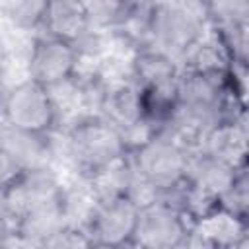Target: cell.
<instances>
[{"label": "cell", "instance_id": "52a82bcc", "mask_svg": "<svg viewBox=\"0 0 249 249\" xmlns=\"http://www.w3.org/2000/svg\"><path fill=\"white\" fill-rule=\"evenodd\" d=\"M191 222L167 200L154 198L140 206L138 224L132 235V249H177L191 237Z\"/></svg>", "mask_w": 249, "mask_h": 249}, {"label": "cell", "instance_id": "ac0fdd59", "mask_svg": "<svg viewBox=\"0 0 249 249\" xmlns=\"http://www.w3.org/2000/svg\"><path fill=\"white\" fill-rule=\"evenodd\" d=\"M220 208L237 218L249 220V167H243L220 196Z\"/></svg>", "mask_w": 249, "mask_h": 249}, {"label": "cell", "instance_id": "277c9868", "mask_svg": "<svg viewBox=\"0 0 249 249\" xmlns=\"http://www.w3.org/2000/svg\"><path fill=\"white\" fill-rule=\"evenodd\" d=\"M0 123L33 134H54L60 128L51 89L29 78L6 86L0 97Z\"/></svg>", "mask_w": 249, "mask_h": 249}, {"label": "cell", "instance_id": "7a4b0ae2", "mask_svg": "<svg viewBox=\"0 0 249 249\" xmlns=\"http://www.w3.org/2000/svg\"><path fill=\"white\" fill-rule=\"evenodd\" d=\"M208 31L204 2H152L148 45L167 53L177 62Z\"/></svg>", "mask_w": 249, "mask_h": 249}, {"label": "cell", "instance_id": "44dd1931", "mask_svg": "<svg viewBox=\"0 0 249 249\" xmlns=\"http://www.w3.org/2000/svg\"><path fill=\"white\" fill-rule=\"evenodd\" d=\"M4 89H6V86H4V49L0 45V97H2Z\"/></svg>", "mask_w": 249, "mask_h": 249}, {"label": "cell", "instance_id": "7402d4cb", "mask_svg": "<svg viewBox=\"0 0 249 249\" xmlns=\"http://www.w3.org/2000/svg\"><path fill=\"white\" fill-rule=\"evenodd\" d=\"M10 249H39V245H33V243H25V241H14Z\"/></svg>", "mask_w": 249, "mask_h": 249}, {"label": "cell", "instance_id": "9a60e30c", "mask_svg": "<svg viewBox=\"0 0 249 249\" xmlns=\"http://www.w3.org/2000/svg\"><path fill=\"white\" fill-rule=\"evenodd\" d=\"M249 167V165H245ZM243 167H233L226 161H222L220 158L195 148L191 158H189V167H187V181L193 183L195 187L202 189L204 193L212 195L214 198H218L220 204V196L228 191V187L233 183L235 175L241 171Z\"/></svg>", "mask_w": 249, "mask_h": 249}, {"label": "cell", "instance_id": "5b68a950", "mask_svg": "<svg viewBox=\"0 0 249 249\" xmlns=\"http://www.w3.org/2000/svg\"><path fill=\"white\" fill-rule=\"evenodd\" d=\"M80 66L82 54L76 45L45 33L29 37L25 51V78L53 89L74 80Z\"/></svg>", "mask_w": 249, "mask_h": 249}, {"label": "cell", "instance_id": "ba28073f", "mask_svg": "<svg viewBox=\"0 0 249 249\" xmlns=\"http://www.w3.org/2000/svg\"><path fill=\"white\" fill-rule=\"evenodd\" d=\"M140 204L126 195L97 198L86 231L89 233L93 245L101 247H130L132 235L138 224Z\"/></svg>", "mask_w": 249, "mask_h": 249}, {"label": "cell", "instance_id": "d6986e66", "mask_svg": "<svg viewBox=\"0 0 249 249\" xmlns=\"http://www.w3.org/2000/svg\"><path fill=\"white\" fill-rule=\"evenodd\" d=\"M23 173L25 169L18 163V160L4 148H0V195L6 193Z\"/></svg>", "mask_w": 249, "mask_h": 249}, {"label": "cell", "instance_id": "3957f363", "mask_svg": "<svg viewBox=\"0 0 249 249\" xmlns=\"http://www.w3.org/2000/svg\"><path fill=\"white\" fill-rule=\"evenodd\" d=\"M193 148L167 130L152 134L128 154L136 177L158 196L181 185L187 177Z\"/></svg>", "mask_w": 249, "mask_h": 249}, {"label": "cell", "instance_id": "8992f818", "mask_svg": "<svg viewBox=\"0 0 249 249\" xmlns=\"http://www.w3.org/2000/svg\"><path fill=\"white\" fill-rule=\"evenodd\" d=\"M64 177L58 167H37L25 171L6 193L0 195V210L14 224L25 216L62 202Z\"/></svg>", "mask_w": 249, "mask_h": 249}, {"label": "cell", "instance_id": "30bf717a", "mask_svg": "<svg viewBox=\"0 0 249 249\" xmlns=\"http://www.w3.org/2000/svg\"><path fill=\"white\" fill-rule=\"evenodd\" d=\"M0 148L12 154L25 171L37 167H56L58 161L56 132L33 134L0 123Z\"/></svg>", "mask_w": 249, "mask_h": 249}, {"label": "cell", "instance_id": "9c48e42d", "mask_svg": "<svg viewBox=\"0 0 249 249\" xmlns=\"http://www.w3.org/2000/svg\"><path fill=\"white\" fill-rule=\"evenodd\" d=\"M208 29L226 49L233 68H245L249 60V2H204Z\"/></svg>", "mask_w": 249, "mask_h": 249}, {"label": "cell", "instance_id": "603a6c76", "mask_svg": "<svg viewBox=\"0 0 249 249\" xmlns=\"http://www.w3.org/2000/svg\"><path fill=\"white\" fill-rule=\"evenodd\" d=\"M93 249H132V247H101V245H93Z\"/></svg>", "mask_w": 249, "mask_h": 249}, {"label": "cell", "instance_id": "4fadbf2b", "mask_svg": "<svg viewBox=\"0 0 249 249\" xmlns=\"http://www.w3.org/2000/svg\"><path fill=\"white\" fill-rule=\"evenodd\" d=\"M45 35L56 37L60 41L80 45L89 33V18L86 2L80 0H47L41 31Z\"/></svg>", "mask_w": 249, "mask_h": 249}, {"label": "cell", "instance_id": "6da1fadb", "mask_svg": "<svg viewBox=\"0 0 249 249\" xmlns=\"http://www.w3.org/2000/svg\"><path fill=\"white\" fill-rule=\"evenodd\" d=\"M56 136L58 161L64 160L72 175L82 179H89L128 156L123 134L97 113L72 119L60 126Z\"/></svg>", "mask_w": 249, "mask_h": 249}, {"label": "cell", "instance_id": "ffe728a7", "mask_svg": "<svg viewBox=\"0 0 249 249\" xmlns=\"http://www.w3.org/2000/svg\"><path fill=\"white\" fill-rule=\"evenodd\" d=\"M14 241H16V235H14L12 222H10V220L6 218V214L0 210V249H10Z\"/></svg>", "mask_w": 249, "mask_h": 249}, {"label": "cell", "instance_id": "5bb4252c", "mask_svg": "<svg viewBox=\"0 0 249 249\" xmlns=\"http://www.w3.org/2000/svg\"><path fill=\"white\" fill-rule=\"evenodd\" d=\"M200 150L220 158L222 161L233 167L249 165V130H247V117L237 121L220 123L210 128L202 142L198 144Z\"/></svg>", "mask_w": 249, "mask_h": 249}, {"label": "cell", "instance_id": "e0dca14e", "mask_svg": "<svg viewBox=\"0 0 249 249\" xmlns=\"http://www.w3.org/2000/svg\"><path fill=\"white\" fill-rule=\"evenodd\" d=\"M39 249H93V241L86 228L62 224L39 243Z\"/></svg>", "mask_w": 249, "mask_h": 249}, {"label": "cell", "instance_id": "2e32d148", "mask_svg": "<svg viewBox=\"0 0 249 249\" xmlns=\"http://www.w3.org/2000/svg\"><path fill=\"white\" fill-rule=\"evenodd\" d=\"M47 0H8L0 2V21L12 31L27 33L29 37L41 31Z\"/></svg>", "mask_w": 249, "mask_h": 249}, {"label": "cell", "instance_id": "8fae6325", "mask_svg": "<svg viewBox=\"0 0 249 249\" xmlns=\"http://www.w3.org/2000/svg\"><path fill=\"white\" fill-rule=\"evenodd\" d=\"M191 237L206 249H241L249 241V220L216 208L193 226Z\"/></svg>", "mask_w": 249, "mask_h": 249}, {"label": "cell", "instance_id": "7c38bea8", "mask_svg": "<svg viewBox=\"0 0 249 249\" xmlns=\"http://www.w3.org/2000/svg\"><path fill=\"white\" fill-rule=\"evenodd\" d=\"M126 74L136 88L173 86L179 80L181 66L167 53L152 45H142L130 51Z\"/></svg>", "mask_w": 249, "mask_h": 249}]
</instances>
